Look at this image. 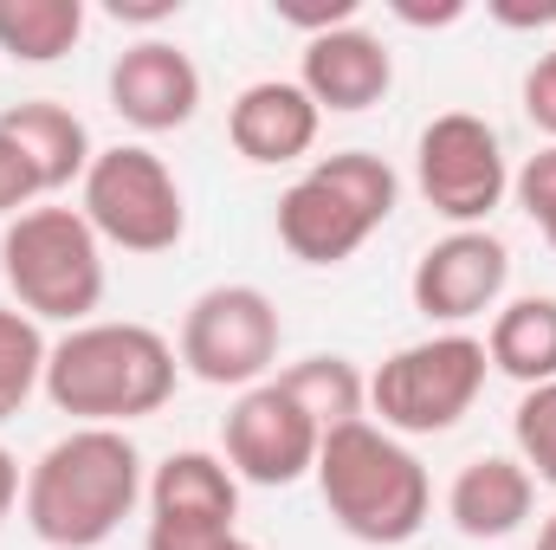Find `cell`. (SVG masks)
<instances>
[{"label":"cell","instance_id":"obj_27","mask_svg":"<svg viewBox=\"0 0 556 550\" xmlns=\"http://www.w3.org/2000/svg\"><path fill=\"white\" fill-rule=\"evenodd\" d=\"M20 492H26V486H20V460H13V453L0 447V525L13 518V505H20Z\"/></svg>","mask_w":556,"mask_h":550},{"label":"cell","instance_id":"obj_22","mask_svg":"<svg viewBox=\"0 0 556 550\" xmlns=\"http://www.w3.org/2000/svg\"><path fill=\"white\" fill-rule=\"evenodd\" d=\"M511 440H518V460L538 486H556V383L525 389V402L511 414Z\"/></svg>","mask_w":556,"mask_h":550},{"label":"cell","instance_id":"obj_14","mask_svg":"<svg viewBox=\"0 0 556 550\" xmlns=\"http://www.w3.org/2000/svg\"><path fill=\"white\" fill-rule=\"evenodd\" d=\"M298 85L311 91L317 111H369L389 98L395 85V59L376 33L363 26H337V33H317L304 39V65H298Z\"/></svg>","mask_w":556,"mask_h":550},{"label":"cell","instance_id":"obj_10","mask_svg":"<svg viewBox=\"0 0 556 550\" xmlns=\"http://www.w3.org/2000/svg\"><path fill=\"white\" fill-rule=\"evenodd\" d=\"M240 518V479L220 453L181 447L149 479V538L142 550H220Z\"/></svg>","mask_w":556,"mask_h":550},{"label":"cell","instance_id":"obj_19","mask_svg":"<svg viewBox=\"0 0 556 550\" xmlns=\"http://www.w3.org/2000/svg\"><path fill=\"white\" fill-rule=\"evenodd\" d=\"M285 396L298 402V409L317 421V434H337V427H350V421H369V376L350 363V357H304V363H291L285 376Z\"/></svg>","mask_w":556,"mask_h":550},{"label":"cell","instance_id":"obj_28","mask_svg":"<svg viewBox=\"0 0 556 550\" xmlns=\"http://www.w3.org/2000/svg\"><path fill=\"white\" fill-rule=\"evenodd\" d=\"M111 13H117V20H142V26H149V20H168V13H175V0H111Z\"/></svg>","mask_w":556,"mask_h":550},{"label":"cell","instance_id":"obj_12","mask_svg":"<svg viewBox=\"0 0 556 550\" xmlns=\"http://www.w3.org/2000/svg\"><path fill=\"white\" fill-rule=\"evenodd\" d=\"M505 278H511V253H505L498 234H485V227H453L446 240H433V247L420 253L408 291H415L420 317H433V324H472V317L498 311Z\"/></svg>","mask_w":556,"mask_h":550},{"label":"cell","instance_id":"obj_6","mask_svg":"<svg viewBox=\"0 0 556 550\" xmlns=\"http://www.w3.org/2000/svg\"><path fill=\"white\" fill-rule=\"evenodd\" d=\"M485 370H492L485 337H466V330L420 337L369 376V409L382 414L389 434H446L472 414Z\"/></svg>","mask_w":556,"mask_h":550},{"label":"cell","instance_id":"obj_17","mask_svg":"<svg viewBox=\"0 0 556 550\" xmlns=\"http://www.w3.org/2000/svg\"><path fill=\"white\" fill-rule=\"evenodd\" d=\"M0 137L26 155L39 195H59V188H72V182H85V168H91V155H98L85 117L65 111V104H52V98L7 104V111H0Z\"/></svg>","mask_w":556,"mask_h":550},{"label":"cell","instance_id":"obj_21","mask_svg":"<svg viewBox=\"0 0 556 550\" xmlns=\"http://www.w3.org/2000/svg\"><path fill=\"white\" fill-rule=\"evenodd\" d=\"M46 357H52L46 330L26 311L0 304V421H13L26 409L33 389H46Z\"/></svg>","mask_w":556,"mask_h":550},{"label":"cell","instance_id":"obj_13","mask_svg":"<svg viewBox=\"0 0 556 550\" xmlns=\"http://www.w3.org/2000/svg\"><path fill=\"white\" fill-rule=\"evenodd\" d=\"M111 111L130 130H142V137L181 130L201 111V72H194V59L175 39H137V46H124L117 65H111Z\"/></svg>","mask_w":556,"mask_h":550},{"label":"cell","instance_id":"obj_18","mask_svg":"<svg viewBox=\"0 0 556 550\" xmlns=\"http://www.w3.org/2000/svg\"><path fill=\"white\" fill-rule=\"evenodd\" d=\"M485 357L525 389L556 383V298H511L485 330Z\"/></svg>","mask_w":556,"mask_h":550},{"label":"cell","instance_id":"obj_30","mask_svg":"<svg viewBox=\"0 0 556 550\" xmlns=\"http://www.w3.org/2000/svg\"><path fill=\"white\" fill-rule=\"evenodd\" d=\"M220 550H260V545H247V538H227V545H220Z\"/></svg>","mask_w":556,"mask_h":550},{"label":"cell","instance_id":"obj_25","mask_svg":"<svg viewBox=\"0 0 556 550\" xmlns=\"http://www.w3.org/2000/svg\"><path fill=\"white\" fill-rule=\"evenodd\" d=\"M525 117L556 142V52H544V59L525 72Z\"/></svg>","mask_w":556,"mask_h":550},{"label":"cell","instance_id":"obj_7","mask_svg":"<svg viewBox=\"0 0 556 550\" xmlns=\"http://www.w3.org/2000/svg\"><path fill=\"white\" fill-rule=\"evenodd\" d=\"M78 201H85L78 214L91 221V234L111 240V247H124V253H168L188 234L181 182L142 142L98 149L91 168H85V182H78Z\"/></svg>","mask_w":556,"mask_h":550},{"label":"cell","instance_id":"obj_23","mask_svg":"<svg viewBox=\"0 0 556 550\" xmlns=\"http://www.w3.org/2000/svg\"><path fill=\"white\" fill-rule=\"evenodd\" d=\"M511 195H518V208L544 227V240L556 247V142L551 149H538V155L511 175Z\"/></svg>","mask_w":556,"mask_h":550},{"label":"cell","instance_id":"obj_1","mask_svg":"<svg viewBox=\"0 0 556 550\" xmlns=\"http://www.w3.org/2000/svg\"><path fill=\"white\" fill-rule=\"evenodd\" d=\"M142 499V453L124 427H72L26 473V532L46 550H98Z\"/></svg>","mask_w":556,"mask_h":550},{"label":"cell","instance_id":"obj_11","mask_svg":"<svg viewBox=\"0 0 556 550\" xmlns=\"http://www.w3.org/2000/svg\"><path fill=\"white\" fill-rule=\"evenodd\" d=\"M317 447H324L317 421L285 396L278 376L253 383L233 402V414H227V466L247 486H291V479H304L317 466Z\"/></svg>","mask_w":556,"mask_h":550},{"label":"cell","instance_id":"obj_16","mask_svg":"<svg viewBox=\"0 0 556 550\" xmlns=\"http://www.w3.org/2000/svg\"><path fill=\"white\" fill-rule=\"evenodd\" d=\"M531 505H538V479H531L525 460H511V453H479V460H466V466L453 473V486H446V518H453V532L472 538V545H498V538L525 532Z\"/></svg>","mask_w":556,"mask_h":550},{"label":"cell","instance_id":"obj_24","mask_svg":"<svg viewBox=\"0 0 556 550\" xmlns=\"http://www.w3.org/2000/svg\"><path fill=\"white\" fill-rule=\"evenodd\" d=\"M33 201H39V182H33V168H26V155L0 137V221H20Z\"/></svg>","mask_w":556,"mask_h":550},{"label":"cell","instance_id":"obj_15","mask_svg":"<svg viewBox=\"0 0 556 550\" xmlns=\"http://www.w3.org/2000/svg\"><path fill=\"white\" fill-rule=\"evenodd\" d=\"M324 130V111L311 104V91L298 78H260L233 98L227 111V137L247 162L260 168H278V162H298L311 155V142Z\"/></svg>","mask_w":556,"mask_h":550},{"label":"cell","instance_id":"obj_8","mask_svg":"<svg viewBox=\"0 0 556 550\" xmlns=\"http://www.w3.org/2000/svg\"><path fill=\"white\" fill-rule=\"evenodd\" d=\"M278 304L260 285H207L181 317V370L207 389H253L278 363Z\"/></svg>","mask_w":556,"mask_h":550},{"label":"cell","instance_id":"obj_5","mask_svg":"<svg viewBox=\"0 0 556 550\" xmlns=\"http://www.w3.org/2000/svg\"><path fill=\"white\" fill-rule=\"evenodd\" d=\"M0 278L33 324H91L104 304V240L78 208H26L0 234Z\"/></svg>","mask_w":556,"mask_h":550},{"label":"cell","instance_id":"obj_3","mask_svg":"<svg viewBox=\"0 0 556 550\" xmlns=\"http://www.w3.org/2000/svg\"><path fill=\"white\" fill-rule=\"evenodd\" d=\"M311 473H317L330 518L356 545H408L433 512L427 466L376 421H350V427L324 434Z\"/></svg>","mask_w":556,"mask_h":550},{"label":"cell","instance_id":"obj_29","mask_svg":"<svg viewBox=\"0 0 556 550\" xmlns=\"http://www.w3.org/2000/svg\"><path fill=\"white\" fill-rule=\"evenodd\" d=\"M538 550H556V512L544 518V532H538Z\"/></svg>","mask_w":556,"mask_h":550},{"label":"cell","instance_id":"obj_9","mask_svg":"<svg viewBox=\"0 0 556 550\" xmlns=\"http://www.w3.org/2000/svg\"><path fill=\"white\" fill-rule=\"evenodd\" d=\"M415 182L427 208L453 227H485V214L511 195V168H505V142L485 117L472 111H446L433 117L415 142Z\"/></svg>","mask_w":556,"mask_h":550},{"label":"cell","instance_id":"obj_2","mask_svg":"<svg viewBox=\"0 0 556 550\" xmlns=\"http://www.w3.org/2000/svg\"><path fill=\"white\" fill-rule=\"evenodd\" d=\"M181 376V357L162 330L149 324H117V317H91L78 330H65L46 357V402L72 414L78 427H124L142 414L168 409Z\"/></svg>","mask_w":556,"mask_h":550},{"label":"cell","instance_id":"obj_26","mask_svg":"<svg viewBox=\"0 0 556 550\" xmlns=\"http://www.w3.org/2000/svg\"><path fill=\"white\" fill-rule=\"evenodd\" d=\"M395 13H402L408 26H453V20H459L466 7H459V0H440V7H415V0H395Z\"/></svg>","mask_w":556,"mask_h":550},{"label":"cell","instance_id":"obj_20","mask_svg":"<svg viewBox=\"0 0 556 550\" xmlns=\"http://www.w3.org/2000/svg\"><path fill=\"white\" fill-rule=\"evenodd\" d=\"M85 39V0H0V52L20 65H52Z\"/></svg>","mask_w":556,"mask_h":550},{"label":"cell","instance_id":"obj_4","mask_svg":"<svg viewBox=\"0 0 556 550\" xmlns=\"http://www.w3.org/2000/svg\"><path fill=\"white\" fill-rule=\"evenodd\" d=\"M395 201H402V182L382 155L337 149L278 195V240L304 266H343L376 227H389Z\"/></svg>","mask_w":556,"mask_h":550}]
</instances>
